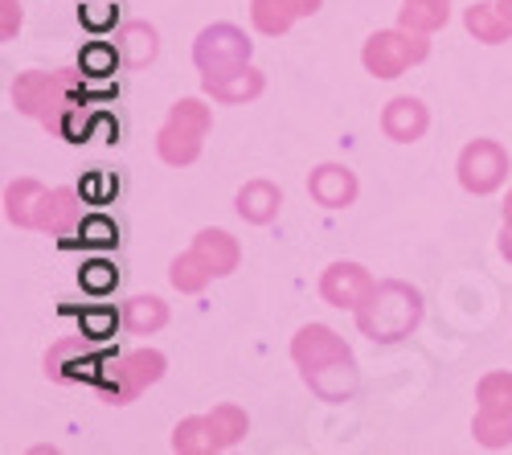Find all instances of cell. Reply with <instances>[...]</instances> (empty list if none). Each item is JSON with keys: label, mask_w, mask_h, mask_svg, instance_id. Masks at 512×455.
<instances>
[{"label": "cell", "mask_w": 512, "mask_h": 455, "mask_svg": "<svg viewBox=\"0 0 512 455\" xmlns=\"http://www.w3.org/2000/svg\"><path fill=\"white\" fill-rule=\"evenodd\" d=\"M291 361L300 365V378L320 402H349L357 394L353 349L328 324H304L291 337Z\"/></svg>", "instance_id": "6da1fadb"}, {"label": "cell", "mask_w": 512, "mask_h": 455, "mask_svg": "<svg viewBox=\"0 0 512 455\" xmlns=\"http://www.w3.org/2000/svg\"><path fill=\"white\" fill-rule=\"evenodd\" d=\"M353 316H357L361 337H369L377 345L406 341L422 324V292L414 283H402V279H381Z\"/></svg>", "instance_id": "7a4b0ae2"}, {"label": "cell", "mask_w": 512, "mask_h": 455, "mask_svg": "<svg viewBox=\"0 0 512 455\" xmlns=\"http://www.w3.org/2000/svg\"><path fill=\"white\" fill-rule=\"evenodd\" d=\"M209 128H213V111L201 99H177L173 107H168L160 132H156L160 160L173 164V169H189V164L201 156V148H205Z\"/></svg>", "instance_id": "3957f363"}, {"label": "cell", "mask_w": 512, "mask_h": 455, "mask_svg": "<svg viewBox=\"0 0 512 455\" xmlns=\"http://www.w3.org/2000/svg\"><path fill=\"white\" fill-rule=\"evenodd\" d=\"M78 91V74L74 70H25L13 78V107L37 123H54L66 115L70 99Z\"/></svg>", "instance_id": "277c9868"}, {"label": "cell", "mask_w": 512, "mask_h": 455, "mask_svg": "<svg viewBox=\"0 0 512 455\" xmlns=\"http://www.w3.org/2000/svg\"><path fill=\"white\" fill-rule=\"evenodd\" d=\"M164 369H168V357L160 349L115 353V361L99 369V386L115 406H123V402H136L148 386H156L164 378Z\"/></svg>", "instance_id": "5b68a950"}, {"label": "cell", "mask_w": 512, "mask_h": 455, "mask_svg": "<svg viewBox=\"0 0 512 455\" xmlns=\"http://www.w3.org/2000/svg\"><path fill=\"white\" fill-rule=\"evenodd\" d=\"M431 33H414V29H381L365 41L361 50V62L373 78H398L406 74L410 66L426 62V54H431V41H426Z\"/></svg>", "instance_id": "8992f818"}, {"label": "cell", "mask_w": 512, "mask_h": 455, "mask_svg": "<svg viewBox=\"0 0 512 455\" xmlns=\"http://www.w3.org/2000/svg\"><path fill=\"white\" fill-rule=\"evenodd\" d=\"M455 173H459V185L467 193L488 197V193H496L508 181V152H504V144L480 136V140H472V144L459 152Z\"/></svg>", "instance_id": "52a82bcc"}, {"label": "cell", "mask_w": 512, "mask_h": 455, "mask_svg": "<svg viewBox=\"0 0 512 455\" xmlns=\"http://www.w3.org/2000/svg\"><path fill=\"white\" fill-rule=\"evenodd\" d=\"M250 54H254L250 37H246L238 25H230V21L205 25V29L197 33V41H193V62H197L201 74L242 66V62H250Z\"/></svg>", "instance_id": "ba28073f"}, {"label": "cell", "mask_w": 512, "mask_h": 455, "mask_svg": "<svg viewBox=\"0 0 512 455\" xmlns=\"http://www.w3.org/2000/svg\"><path fill=\"white\" fill-rule=\"evenodd\" d=\"M377 287V279L361 267V263H349V259H340V263H328L324 275H320V300L332 304V308H345V312H357L369 292Z\"/></svg>", "instance_id": "9c48e42d"}, {"label": "cell", "mask_w": 512, "mask_h": 455, "mask_svg": "<svg viewBox=\"0 0 512 455\" xmlns=\"http://www.w3.org/2000/svg\"><path fill=\"white\" fill-rule=\"evenodd\" d=\"M201 91L213 103H250L267 91V74L250 62L230 66V70H209V74H201Z\"/></svg>", "instance_id": "30bf717a"}, {"label": "cell", "mask_w": 512, "mask_h": 455, "mask_svg": "<svg viewBox=\"0 0 512 455\" xmlns=\"http://www.w3.org/2000/svg\"><path fill=\"white\" fill-rule=\"evenodd\" d=\"M426 128H431V111L414 95H398L381 107V136L394 144H414L426 136Z\"/></svg>", "instance_id": "8fae6325"}, {"label": "cell", "mask_w": 512, "mask_h": 455, "mask_svg": "<svg viewBox=\"0 0 512 455\" xmlns=\"http://www.w3.org/2000/svg\"><path fill=\"white\" fill-rule=\"evenodd\" d=\"M324 0H250V25L263 37H283L295 21L316 17Z\"/></svg>", "instance_id": "7c38bea8"}, {"label": "cell", "mask_w": 512, "mask_h": 455, "mask_svg": "<svg viewBox=\"0 0 512 455\" xmlns=\"http://www.w3.org/2000/svg\"><path fill=\"white\" fill-rule=\"evenodd\" d=\"M308 193L324 210H349L357 201V173L349 164H316L308 177Z\"/></svg>", "instance_id": "4fadbf2b"}, {"label": "cell", "mask_w": 512, "mask_h": 455, "mask_svg": "<svg viewBox=\"0 0 512 455\" xmlns=\"http://www.w3.org/2000/svg\"><path fill=\"white\" fill-rule=\"evenodd\" d=\"M78 222H82V201H78V193H74V189L58 185V189H46V193H41L33 230H46V234H70V230H78Z\"/></svg>", "instance_id": "5bb4252c"}, {"label": "cell", "mask_w": 512, "mask_h": 455, "mask_svg": "<svg viewBox=\"0 0 512 455\" xmlns=\"http://www.w3.org/2000/svg\"><path fill=\"white\" fill-rule=\"evenodd\" d=\"M91 337L82 333V337H70V341H62V345H54L50 353H46V374L50 378H95L99 382V369H103V361L91 353V345H87Z\"/></svg>", "instance_id": "9a60e30c"}, {"label": "cell", "mask_w": 512, "mask_h": 455, "mask_svg": "<svg viewBox=\"0 0 512 455\" xmlns=\"http://www.w3.org/2000/svg\"><path fill=\"white\" fill-rule=\"evenodd\" d=\"M189 251L213 271V279L238 271V263H242V246H238V238H234L230 230H218V226L197 230V238H193Z\"/></svg>", "instance_id": "2e32d148"}, {"label": "cell", "mask_w": 512, "mask_h": 455, "mask_svg": "<svg viewBox=\"0 0 512 455\" xmlns=\"http://www.w3.org/2000/svg\"><path fill=\"white\" fill-rule=\"evenodd\" d=\"M279 205H283V189H279L275 181H267V177L246 181V185L238 189V197H234L238 218L250 222V226H267V222H275V218H279Z\"/></svg>", "instance_id": "e0dca14e"}, {"label": "cell", "mask_w": 512, "mask_h": 455, "mask_svg": "<svg viewBox=\"0 0 512 455\" xmlns=\"http://www.w3.org/2000/svg\"><path fill=\"white\" fill-rule=\"evenodd\" d=\"M115 50H119V62L127 70H144L160 54V37L148 21H123L115 29Z\"/></svg>", "instance_id": "ac0fdd59"}, {"label": "cell", "mask_w": 512, "mask_h": 455, "mask_svg": "<svg viewBox=\"0 0 512 455\" xmlns=\"http://www.w3.org/2000/svg\"><path fill=\"white\" fill-rule=\"evenodd\" d=\"M41 193H46V185H41L37 177H17V181L5 189V218H9L13 226H21V230H33Z\"/></svg>", "instance_id": "d6986e66"}, {"label": "cell", "mask_w": 512, "mask_h": 455, "mask_svg": "<svg viewBox=\"0 0 512 455\" xmlns=\"http://www.w3.org/2000/svg\"><path fill=\"white\" fill-rule=\"evenodd\" d=\"M463 25H467V33H472L476 41H484V46H500V41L512 37V21L504 17L500 5H488V0H480V5L467 9Z\"/></svg>", "instance_id": "ffe728a7"}, {"label": "cell", "mask_w": 512, "mask_h": 455, "mask_svg": "<svg viewBox=\"0 0 512 455\" xmlns=\"http://www.w3.org/2000/svg\"><path fill=\"white\" fill-rule=\"evenodd\" d=\"M123 328L127 333H136V337H152L160 333V328L168 324V304L160 296H136V300H127L123 304Z\"/></svg>", "instance_id": "44dd1931"}, {"label": "cell", "mask_w": 512, "mask_h": 455, "mask_svg": "<svg viewBox=\"0 0 512 455\" xmlns=\"http://www.w3.org/2000/svg\"><path fill=\"white\" fill-rule=\"evenodd\" d=\"M451 21V0H402L398 25L414 33H435Z\"/></svg>", "instance_id": "7402d4cb"}, {"label": "cell", "mask_w": 512, "mask_h": 455, "mask_svg": "<svg viewBox=\"0 0 512 455\" xmlns=\"http://www.w3.org/2000/svg\"><path fill=\"white\" fill-rule=\"evenodd\" d=\"M173 451L181 455H218V439H213V427H209V415H193V419H181L177 431H173Z\"/></svg>", "instance_id": "603a6c76"}, {"label": "cell", "mask_w": 512, "mask_h": 455, "mask_svg": "<svg viewBox=\"0 0 512 455\" xmlns=\"http://www.w3.org/2000/svg\"><path fill=\"white\" fill-rule=\"evenodd\" d=\"M209 427H213V439H218V447L226 451V447H234V443L246 439L250 419H246V410H242V406L222 402V406H213V410H209Z\"/></svg>", "instance_id": "cb8c5ba5"}, {"label": "cell", "mask_w": 512, "mask_h": 455, "mask_svg": "<svg viewBox=\"0 0 512 455\" xmlns=\"http://www.w3.org/2000/svg\"><path fill=\"white\" fill-rule=\"evenodd\" d=\"M472 435H476V443L488 447V451L512 447V415H504V410H476Z\"/></svg>", "instance_id": "d4e9b609"}, {"label": "cell", "mask_w": 512, "mask_h": 455, "mask_svg": "<svg viewBox=\"0 0 512 455\" xmlns=\"http://www.w3.org/2000/svg\"><path fill=\"white\" fill-rule=\"evenodd\" d=\"M209 279H213V271H209L193 251L177 255V259H173V267H168V283H173L177 292H185V296L205 292V283H209Z\"/></svg>", "instance_id": "484cf974"}, {"label": "cell", "mask_w": 512, "mask_h": 455, "mask_svg": "<svg viewBox=\"0 0 512 455\" xmlns=\"http://www.w3.org/2000/svg\"><path fill=\"white\" fill-rule=\"evenodd\" d=\"M476 402H480V410H504V415H512V374L508 369H496V374L480 378Z\"/></svg>", "instance_id": "4316f807"}, {"label": "cell", "mask_w": 512, "mask_h": 455, "mask_svg": "<svg viewBox=\"0 0 512 455\" xmlns=\"http://www.w3.org/2000/svg\"><path fill=\"white\" fill-rule=\"evenodd\" d=\"M78 242L91 246V251H107V246L119 242V226L107 214H91V218L78 222Z\"/></svg>", "instance_id": "83f0119b"}, {"label": "cell", "mask_w": 512, "mask_h": 455, "mask_svg": "<svg viewBox=\"0 0 512 455\" xmlns=\"http://www.w3.org/2000/svg\"><path fill=\"white\" fill-rule=\"evenodd\" d=\"M119 62V50H115V41H99V46H87L82 50V74H115Z\"/></svg>", "instance_id": "f1b7e54d"}, {"label": "cell", "mask_w": 512, "mask_h": 455, "mask_svg": "<svg viewBox=\"0 0 512 455\" xmlns=\"http://www.w3.org/2000/svg\"><path fill=\"white\" fill-rule=\"evenodd\" d=\"M115 283H119V271H115L111 263H103V259H95V263L82 267V292L107 296V292H115Z\"/></svg>", "instance_id": "f546056e"}, {"label": "cell", "mask_w": 512, "mask_h": 455, "mask_svg": "<svg viewBox=\"0 0 512 455\" xmlns=\"http://www.w3.org/2000/svg\"><path fill=\"white\" fill-rule=\"evenodd\" d=\"M58 132L70 140V144H82V140H87L91 136V115L87 111H82V107H66V115L58 119Z\"/></svg>", "instance_id": "4dcf8cb0"}, {"label": "cell", "mask_w": 512, "mask_h": 455, "mask_svg": "<svg viewBox=\"0 0 512 455\" xmlns=\"http://www.w3.org/2000/svg\"><path fill=\"white\" fill-rule=\"evenodd\" d=\"M115 324H123V316H115V312H87V316H82V333H87L91 341H103V337L115 333Z\"/></svg>", "instance_id": "1f68e13d"}, {"label": "cell", "mask_w": 512, "mask_h": 455, "mask_svg": "<svg viewBox=\"0 0 512 455\" xmlns=\"http://www.w3.org/2000/svg\"><path fill=\"white\" fill-rule=\"evenodd\" d=\"M82 25L87 29H111L115 25V5L111 0H87V5H82Z\"/></svg>", "instance_id": "d6a6232c"}, {"label": "cell", "mask_w": 512, "mask_h": 455, "mask_svg": "<svg viewBox=\"0 0 512 455\" xmlns=\"http://www.w3.org/2000/svg\"><path fill=\"white\" fill-rule=\"evenodd\" d=\"M21 29V5H17V0H0V37H13Z\"/></svg>", "instance_id": "836d02e7"}, {"label": "cell", "mask_w": 512, "mask_h": 455, "mask_svg": "<svg viewBox=\"0 0 512 455\" xmlns=\"http://www.w3.org/2000/svg\"><path fill=\"white\" fill-rule=\"evenodd\" d=\"M500 255L512 263V226L504 222V230H500Z\"/></svg>", "instance_id": "e575fe53"}, {"label": "cell", "mask_w": 512, "mask_h": 455, "mask_svg": "<svg viewBox=\"0 0 512 455\" xmlns=\"http://www.w3.org/2000/svg\"><path fill=\"white\" fill-rule=\"evenodd\" d=\"M504 222L512 226V189H508V197H504Z\"/></svg>", "instance_id": "d590c367"}, {"label": "cell", "mask_w": 512, "mask_h": 455, "mask_svg": "<svg viewBox=\"0 0 512 455\" xmlns=\"http://www.w3.org/2000/svg\"><path fill=\"white\" fill-rule=\"evenodd\" d=\"M496 5H500V9H504V17L512 21V0H496Z\"/></svg>", "instance_id": "8d00e7d4"}]
</instances>
